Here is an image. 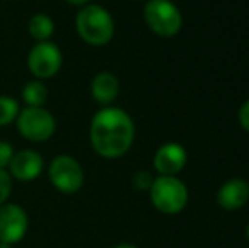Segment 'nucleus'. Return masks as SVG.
Segmentation results:
<instances>
[{
    "label": "nucleus",
    "mask_w": 249,
    "mask_h": 248,
    "mask_svg": "<svg viewBox=\"0 0 249 248\" xmlns=\"http://www.w3.org/2000/svg\"><path fill=\"white\" fill-rule=\"evenodd\" d=\"M246 236H248V242H249V225H248V228H246Z\"/></svg>",
    "instance_id": "nucleus-23"
},
{
    "label": "nucleus",
    "mask_w": 249,
    "mask_h": 248,
    "mask_svg": "<svg viewBox=\"0 0 249 248\" xmlns=\"http://www.w3.org/2000/svg\"><path fill=\"white\" fill-rule=\"evenodd\" d=\"M61 65H63L61 50L54 43H51V41L37 43L31 50L29 57H27V68L39 80L54 76L59 72Z\"/></svg>",
    "instance_id": "nucleus-7"
},
{
    "label": "nucleus",
    "mask_w": 249,
    "mask_h": 248,
    "mask_svg": "<svg viewBox=\"0 0 249 248\" xmlns=\"http://www.w3.org/2000/svg\"><path fill=\"white\" fill-rule=\"evenodd\" d=\"M27 31L33 36V39H36L37 43H43L54 34V22L48 14H34L27 24Z\"/></svg>",
    "instance_id": "nucleus-13"
},
{
    "label": "nucleus",
    "mask_w": 249,
    "mask_h": 248,
    "mask_svg": "<svg viewBox=\"0 0 249 248\" xmlns=\"http://www.w3.org/2000/svg\"><path fill=\"white\" fill-rule=\"evenodd\" d=\"M65 2L71 3V5H78V7H83V5H87V3H89L90 0H65Z\"/></svg>",
    "instance_id": "nucleus-20"
},
{
    "label": "nucleus",
    "mask_w": 249,
    "mask_h": 248,
    "mask_svg": "<svg viewBox=\"0 0 249 248\" xmlns=\"http://www.w3.org/2000/svg\"><path fill=\"white\" fill-rule=\"evenodd\" d=\"M12 191V177L5 169H0V206L5 204Z\"/></svg>",
    "instance_id": "nucleus-16"
},
{
    "label": "nucleus",
    "mask_w": 249,
    "mask_h": 248,
    "mask_svg": "<svg viewBox=\"0 0 249 248\" xmlns=\"http://www.w3.org/2000/svg\"><path fill=\"white\" fill-rule=\"evenodd\" d=\"M17 129L22 138L33 143H41L54 134L56 121L44 107H24L16 119Z\"/></svg>",
    "instance_id": "nucleus-5"
},
{
    "label": "nucleus",
    "mask_w": 249,
    "mask_h": 248,
    "mask_svg": "<svg viewBox=\"0 0 249 248\" xmlns=\"http://www.w3.org/2000/svg\"><path fill=\"white\" fill-rule=\"evenodd\" d=\"M153 182L154 177L151 175V172H148V170H139L134 175V179H132V184H134V187L138 191H149Z\"/></svg>",
    "instance_id": "nucleus-17"
},
{
    "label": "nucleus",
    "mask_w": 249,
    "mask_h": 248,
    "mask_svg": "<svg viewBox=\"0 0 249 248\" xmlns=\"http://www.w3.org/2000/svg\"><path fill=\"white\" fill-rule=\"evenodd\" d=\"M14 156V148L10 143L7 141H0V169H5L9 167L10 160Z\"/></svg>",
    "instance_id": "nucleus-18"
},
{
    "label": "nucleus",
    "mask_w": 249,
    "mask_h": 248,
    "mask_svg": "<svg viewBox=\"0 0 249 248\" xmlns=\"http://www.w3.org/2000/svg\"><path fill=\"white\" fill-rule=\"evenodd\" d=\"M136 138L132 117L119 107H104L90 124L92 146L104 158H119L131 150Z\"/></svg>",
    "instance_id": "nucleus-1"
},
{
    "label": "nucleus",
    "mask_w": 249,
    "mask_h": 248,
    "mask_svg": "<svg viewBox=\"0 0 249 248\" xmlns=\"http://www.w3.org/2000/svg\"><path fill=\"white\" fill-rule=\"evenodd\" d=\"M187 150L180 143H164L154 153L153 165L160 175H175L180 173L187 165Z\"/></svg>",
    "instance_id": "nucleus-9"
},
{
    "label": "nucleus",
    "mask_w": 249,
    "mask_h": 248,
    "mask_svg": "<svg viewBox=\"0 0 249 248\" xmlns=\"http://www.w3.org/2000/svg\"><path fill=\"white\" fill-rule=\"evenodd\" d=\"M29 229L27 212L19 204L0 206V242L16 245Z\"/></svg>",
    "instance_id": "nucleus-8"
},
{
    "label": "nucleus",
    "mask_w": 249,
    "mask_h": 248,
    "mask_svg": "<svg viewBox=\"0 0 249 248\" xmlns=\"http://www.w3.org/2000/svg\"><path fill=\"white\" fill-rule=\"evenodd\" d=\"M249 201V182L244 179H231L220 186L217 192V204L224 211H237Z\"/></svg>",
    "instance_id": "nucleus-11"
},
{
    "label": "nucleus",
    "mask_w": 249,
    "mask_h": 248,
    "mask_svg": "<svg viewBox=\"0 0 249 248\" xmlns=\"http://www.w3.org/2000/svg\"><path fill=\"white\" fill-rule=\"evenodd\" d=\"M153 206L163 214H178L188 204V189L175 175H160L149 189Z\"/></svg>",
    "instance_id": "nucleus-3"
},
{
    "label": "nucleus",
    "mask_w": 249,
    "mask_h": 248,
    "mask_svg": "<svg viewBox=\"0 0 249 248\" xmlns=\"http://www.w3.org/2000/svg\"><path fill=\"white\" fill-rule=\"evenodd\" d=\"M0 248H12V245H9V243H3V242H0Z\"/></svg>",
    "instance_id": "nucleus-22"
},
{
    "label": "nucleus",
    "mask_w": 249,
    "mask_h": 248,
    "mask_svg": "<svg viewBox=\"0 0 249 248\" xmlns=\"http://www.w3.org/2000/svg\"><path fill=\"white\" fill-rule=\"evenodd\" d=\"M114 248H138V247L132 245V243H119V245H115Z\"/></svg>",
    "instance_id": "nucleus-21"
},
{
    "label": "nucleus",
    "mask_w": 249,
    "mask_h": 248,
    "mask_svg": "<svg viewBox=\"0 0 249 248\" xmlns=\"http://www.w3.org/2000/svg\"><path fill=\"white\" fill-rule=\"evenodd\" d=\"M237 119H239V124L243 126L244 131L249 133V99L243 106L239 107V114H237Z\"/></svg>",
    "instance_id": "nucleus-19"
},
{
    "label": "nucleus",
    "mask_w": 249,
    "mask_h": 248,
    "mask_svg": "<svg viewBox=\"0 0 249 248\" xmlns=\"http://www.w3.org/2000/svg\"><path fill=\"white\" fill-rule=\"evenodd\" d=\"M20 109L19 102L9 95H0V126H9L17 119Z\"/></svg>",
    "instance_id": "nucleus-15"
},
{
    "label": "nucleus",
    "mask_w": 249,
    "mask_h": 248,
    "mask_svg": "<svg viewBox=\"0 0 249 248\" xmlns=\"http://www.w3.org/2000/svg\"><path fill=\"white\" fill-rule=\"evenodd\" d=\"M144 20L160 38H173L183 26V16L171 0H146Z\"/></svg>",
    "instance_id": "nucleus-4"
},
{
    "label": "nucleus",
    "mask_w": 249,
    "mask_h": 248,
    "mask_svg": "<svg viewBox=\"0 0 249 248\" xmlns=\"http://www.w3.org/2000/svg\"><path fill=\"white\" fill-rule=\"evenodd\" d=\"M50 180L53 187L63 194H75L85 182V173L78 162L70 155L54 156L50 165Z\"/></svg>",
    "instance_id": "nucleus-6"
},
{
    "label": "nucleus",
    "mask_w": 249,
    "mask_h": 248,
    "mask_svg": "<svg viewBox=\"0 0 249 248\" xmlns=\"http://www.w3.org/2000/svg\"><path fill=\"white\" fill-rule=\"evenodd\" d=\"M76 33L90 46H104L114 38V19L105 7L87 3L76 14Z\"/></svg>",
    "instance_id": "nucleus-2"
},
{
    "label": "nucleus",
    "mask_w": 249,
    "mask_h": 248,
    "mask_svg": "<svg viewBox=\"0 0 249 248\" xmlns=\"http://www.w3.org/2000/svg\"><path fill=\"white\" fill-rule=\"evenodd\" d=\"M22 99L27 107H43L48 99V89L41 80H33L22 89Z\"/></svg>",
    "instance_id": "nucleus-14"
},
{
    "label": "nucleus",
    "mask_w": 249,
    "mask_h": 248,
    "mask_svg": "<svg viewBox=\"0 0 249 248\" xmlns=\"http://www.w3.org/2000/svg\"><path fill=\"white\" fill-rule=\"evenodd\" d=\"M7 169L12 179L20 180V182H31L41 175L44 169V160L34 150H22L19 153H14Z\"/></svg>",
    "instance_id": "nucleus-10"
},
{
    "label": "nucleus",
    "mask_w": 249,
    "mask_h": 248,
    "mask_svg": "<svg viewBox=\"0 0 249 248\" xmlns=\"http://www.w3.org/2000/svg\"><path fill=\"white\" fill-rule=\"evenodd\" d=\"M90 90H92V97L97 102L102 104V106H110L117 99L121 85H119V80L114 73L100 72L93 76Z\"/></svg>",
    "instance_id": "nucleus-12"
}]
</instances>
